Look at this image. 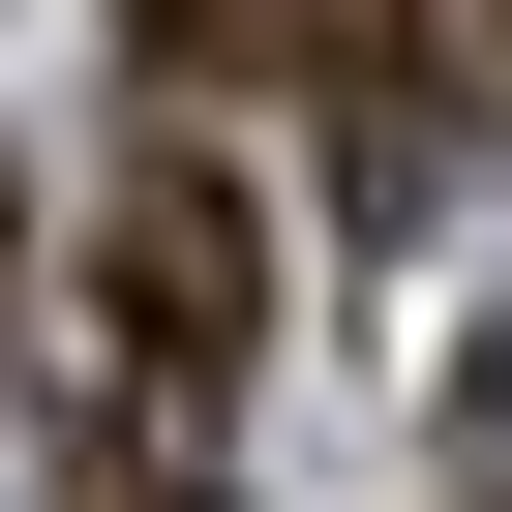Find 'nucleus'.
Listing matches in <instances>:
<instances>
[{
    "label": "nucleus",
    "instance_id": "1",
    "mask_svg": "<svg viewBox=\"0 0 512 512\" xmlns=\"http://www.w3.org/2000/svg\"><path fill=\"white\" fill-rule=\"evenodd\" d=\"M91 302H121V392H241V332H272V211H241V151H121L91 211Z\"/></svg>",
    "mask_w": 512,
    "mask_h": 512
},
{
    "label": "nucleus",
    "instance_id": "2",
    "mask_svg": "<svg viewBox=\"0 0 512 512\" xmlns=\"http://www.w3.org/2000/svg\"><path fill=\"white\" fill-rule=\"evenodd\" d=\"M151 61L302 91V121H332V181H422V0H151Z\"/></svg>",
    "mask_w": 512,
    "mask_h": 512
},
{
    "label": "nucleus",
    "instance_id": "3",
    "mask_svg": "<svg viewBox=\"0 0 512 512\" xmlns=\"http://www.w3.org/2000/svg\"><path fill=\"white\" fill-rule=\"evenodd\" d=\"M61 512H211V422H181V392H121V422H91V482H61Z\"/></svg>",
    "mask_w": 512,
    "mask_h": 512
},
{
    "label": "nucleus",
    "instance_id": "4",
    "mask_svg": "<svg viewBox=\"0 0 512 512\" xmlns=\"http://www.w3.org/2000/svg\"><path fill=\"white\" fill-rule=\"evenodd\" d=\"M0 272H31V181H0Z\"/></svg>",
    "mask_w": 512,
    "mask_h": 512
},
{
    "label": "nucleus",
    "instance_id": "5",
    "mask_svg": "<svg viewBox=\"0 0 512 512\" xmlns=\"http://www.w3.org/2000/svg\"><path fill=\"white\" fill-rule=\"evenodd\" d=\"M482 91H512V0H482Z\"/></svg>",
    "mask_w": 512,
    "mask_h": 512
}]
</instances>
